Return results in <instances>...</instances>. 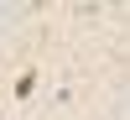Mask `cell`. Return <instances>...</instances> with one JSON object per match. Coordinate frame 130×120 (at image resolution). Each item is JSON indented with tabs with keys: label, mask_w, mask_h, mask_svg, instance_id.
Wrapping results in <instances>:
<instances>
[{
	"label": "cell",
	"mask_w": 130,
	"mask_h": 120,
	"mask_svg": "<svg viewBox=\"0 0 130 120\" xmlns=\"http://www.w3.org/2000/svg\"><path fill=\"white\" fill-rule=\"evenodd\" d=\"M31 94H37V68H26L16 78V99H31Z\"/></svg>",
	"instance_id": "obj_1"
}]
</instances>
